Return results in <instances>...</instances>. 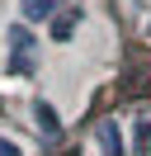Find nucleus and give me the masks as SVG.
Returning a JSON list of instances; mask_svg holds the SVG:
<instances>
[{
	"instance_id": "1",
	"label": "nucleus",
	"mask_w": 151,
	"mask_h": 156,
	"mask_svg": "<svg viewBox=\"0 0 151 156\" xmlns=\"http://www.w3.org/2000/svg\"><path fill=\"white\" fill-rule=\"evenodd\" d=\"M9 66L14 71H33V33L19 24V29H9Z\"/></svg>"
},
{
	"instance_id": "2",
	"label": "nucleus",
	"mask_w": 151,
	"mask_h": 156,
	"mask_svg": "<svg viewBox=\"0 0 151 156\" xmlns=\"http://www.w3.org/2000/svg\"><path fill=\"white\" fill-rule=\"evenodd\" d=\"M132 156H151V109H142L132 123Z\"/></svg>"
},
{
	"instance_id": "3",
	"label": "nucleus",
	"mask_w": 151,
	"mask_h": 156,
	"mask_svg": "<svg viewBox=\"0 0 151 156\" xmlns=\"http://www.w3.org/2000/svg\"><path fill=\"white\" fill-rule=\"evenodd\" d=\"M19 5H24V19H52V14H61L66 5H71V0H19Z\"/></svg>"
},
{
	"instance_id": "4",
	"label": "nucleus",
	"mask_w": 151,
	"mask_h": 156,
	"mask_svg": "<svg viewBox=\"0 0 151 156\" xmlns=\"http://www.w3.org/2000/svg\"><path fill=\"white\" fill-rule=\"evenodd\" d=\"M47 24H52V43H66V38H71V29L80 24V10H76V5H66V10L52 14Z\"/></svg>"
},
{
	"instance_id": "5",
	"label": "nucleus",
	"mask_w": 151,
	"mask_h": 156,
	"mask_svg": "<svg viewBox=\"0 0 151 156\" xmlns=\"http://www.w3.org/2000/svg\"><path fill=\"white\" fill-rule=\"evenodd\" d=\"M94 137H99L104 156H123V137H118V123H113V118H104V123L94 128Z\"/></svg>"
},
{
	"instance_id": "6",
	"label": "nucleus",
	"mask_w": 151,
	"mask_h": 156,
	"mask_svg": "<svg viewBox=\"0 0 151 156\" xmlns=\"http://www.w3.org/2000/svg\"><path fill=\"white\" fill-rule=\"evenodd\" d=\"M33 114H38V128H43L47 137H57V133H61V118H57V109L47 104V99H38V104H33Z\"/></svg>"
},
{
	"instance_id": "7",
	"label": "nucleus",
	"mask_w": 151,
	"mask_h": 156,
	"mask_svg": "<svg viewBox=\"0 0 151 156\" xmlns=\"http://www.w3.org/2000/svg\"><path fill=\"white\" fill-rule=\"evenodd\" d=\"M0 156H24V151H19V142H9V137H0Z\"/></svg>"
}]
</instances>
